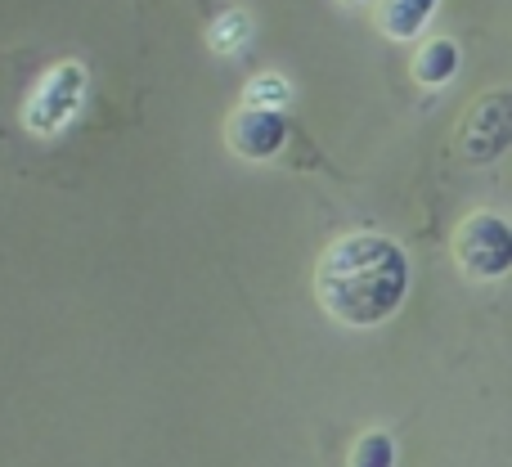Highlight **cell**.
<instances>
[{"label":"cell","mask_w":512,"mask_h":467,"mask_svg":"<svg viewBox=\"0 0 512 467\" xmlns=\"http://www.w3.org/2000/svg\"><path fill=\"white\" fill-rule=\"evenodd\" d=\"M409 292V256L396 238L355 230L319 252L315 301L342 328H378Z\"/></svg>","instance_id":"6da1fadb"},{"label":"cell","mask_w":512,"mask_h":467,"mask_svg":"<svg viewBox=\"0 0 512 467\" xmlns=\"http://www.w3.org/2000/svg\"><path fill=\"white\" fill-rule=\"evenodd\" d=\"M454 265L477 283H495L512 270V225L499 212H472L450 238Z\"/></svg>","instance_id":"7a4b0ae2"},{"label":"cell","mask_w":512,"mask_h":467,"mask_svg":"<svg viewBox=\"0 0 512 467\" xmlns=\"http://www.w3.org/2000/svg\"><path fill=\"white\" fill-rule=\"evenodd\" d=\"M512 149V90H486L454 126V153L468 167L499 162Z\"/></svg>","instance_id":"3957f363"},{"label":"cell","mask_w":512,"mask_h":467,"mask_svg":"<svg viewBox=\"0 0 512 467\" xmlns=\"http://www.w3.org/2000/svg\"><path fill=\"white\" fill-rule=\"evenodd\" d=\"M81 99H86V68L77 59H63L36 81L32 99L23 108V126L32 135H59L72 117L81 113Z\"/></svg>","instance_id":"277c9868"},{"label":"cell","mask_w":512,"mask_h":467,"mask_svg":"<svg viewBox=\"0 0 512 467\" xmlns=\"http://www.w3.org/2000/svg\"><path fill=\"white\" fill-rule=\"evenodd\" d=\"M225 144H230L234 158L243 162H270L279 158V149L288 144V117L279 108H256L239 104L225 122Z\"/></svg>","instance_id":"5b68a950"},{"label":"cell","mask_w":512,"mask_h":467,"mask_svg":"<svg viewBox=\"0 0 512 467\" xmlns=\"http://www.w3.org/2000/svg\"><path fill=\"white\" fill-rule=\"evenodd\" d=\"M441 0H382L378 5V32L391 41H414L427 27V18L436 14Z\"/></svg>","instance_id":"8992f818"},{"label":"cell","mask_w":512,"mask_h":467,"mask_svg":"<svg viewBox=\"0 0 512 467\" xmlns=\"http://www.w3.org/2000/svg\"><path fill=\"white\" fill-rule=\"evenodd\" d=\"M418 86H445V81L459 72V45L450 36H432L414 50V63H409Z\"/></svg>","instance_id":"52a82bcc"},{"label":"cell","mask_w":512,"mask_h":467,"mask_svg":"<svg viewBox=\"0 0 512 467\" xmlns=\"http://www.w3.org/2000/svg\"><path fill=\"white\" fill-rule=\"evenodd\" d=\"M351 467H396V441L387 432H364L351 445Z\"/></svg>","instance_id":"ba28073f"},{"label":"cell","mask_w":512,"mask_h":467,"mask_svg":"<svg viewBox=\"0 0 512 467\" xmlns=\"http://www.w3.org/2000/svg\"><path fill=\"white\" fill-rule=\"evenodd\" d=\"M252 36V18L243 14V9H230L225 18H216V27H212V50L216 54H234V50H243V41Z\"/></svg>","instance_id":"9c48e42d"},{"label":"cell","mask_w":512,"mask_h":467,"mask_svg":"<svg viewBox=\"0 0 512 467\" xmlns=\"http://www.w3.org/2000/svg\"><path fill=\"white\" fill-rule=\"evenodd\" d=\"M243 104H256V108H283L288 104V81L283 77H261L248 86V95H243Z\"/></svg>","instance_id":"30bf717a"}]
</instances>
